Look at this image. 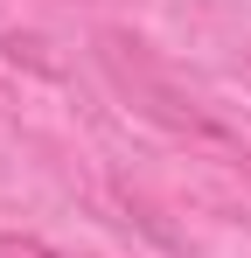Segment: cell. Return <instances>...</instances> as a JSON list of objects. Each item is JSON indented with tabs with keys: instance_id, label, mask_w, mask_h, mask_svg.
I'll return each instance as SVG.
<instances>
[{
	"instance_id": "cell-1",
	"label": "cell",
	"mask_w": 251,
	"mask_h": 258,
	"mask_svg": "<svg viewBox=\"0 0 251 258\" xmlns=\"http://www.w3.org/2000/svg\"><path fill=\"white\" fill-rule=\"evenodd\" d=\"M91 49H98V70L112 77V91H119L140 119H154V126L174 133V140L223 147V154H230V168H251V147L237 140V133H223V119H216V112H209V105L181 84L174 70H161V56L140 42L133 28H98V42H91Z\"/></svg>"
},
{
	"instance_id": "cell-2",
	"label": "cell",
	"mask_w": 251,
	"mask_h": 258,
	"mask_svg": "<svg viewBox=\"0 0 251 258\" xmlns=\"http://www.w3.org/2000/svg\"><path fill=\"white\" fill-rule=\"evenodd\" d=\"M0 258H63V251H49L42 237H21V230H0Z\"/></svg>"
}]
</instances>
